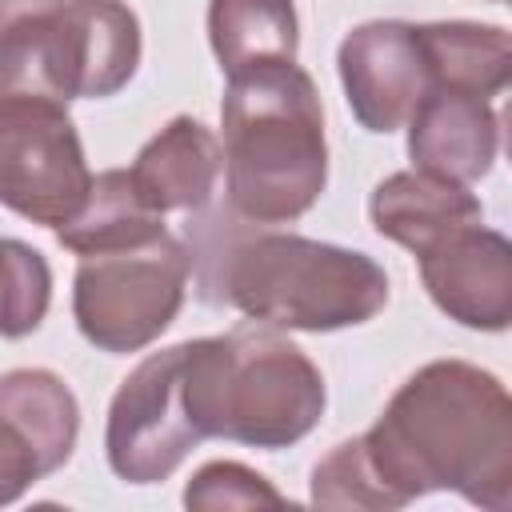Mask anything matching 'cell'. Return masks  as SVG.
<instances>
[{
	"mask_svg": "<svg viewBox=\"0 0 512 512\" xmlns=\"http://www.w3.org/2000/svg\"><path fill=\"white\" fill-rule=\"evenodd\" d=\"M220 128L232 216L248 224H292L320 200L328 184L324 108L312 76L296 60L228 76Z\"/></svg>",
	"mask_w": 512,
	"mask_h": 512,
	"instance_id": "obj_2",
	"label": "cell"
},
{
	"mask_svg": "<svg viewBox=\"0 0 512 512\" xmlns=\"http://www.w3.org/2000/svg\"><path fill=\"white\" fill-rule=\"evenodd\" d=\"M140 48V20L124 0H60L0 32V96H116L136 76Z\"/></svg>",
	"mask_w": 512,
	"mask_h": 512,
	"instance_id": "obj_5",
	"label": "cell"
},
{
	"mask_svg": "<svg viewBox=\"0 0 512 512\" xmlns=\"http://www.w3.org/2000/svg\"><path fill=\"white\" fill-rule=\"evenodd\" d=\"M208 44L224 76L296 60L300 20L292 0H208Z\"/></svg>",
	"mask_w": 512,
	"mask_h": 512,
	"instance_id": "obj_16",
	"label": "cell"
},
{
	"mask_svg": "<svg viewBox=\"0 0 512 512\" xmlns=\"http://www.w3.org/2000/svg\"><path fill=\"white\" fill-rule=\"evenodd\" d=\"M52 4H60V0H0V32H8L12 24H20L36 12H48Z\"/></svg>",
	"mask_w": 512,
	"mask_h": 512,
	"instance_id": "obj_20",
	"label": "cell"
},
{
	"mask_svg": "<svg viewBox=\"0 0 512 512\" xmlns=\"http://www.w3.org/2000/svg\"><path fill=\"white\" fill-rule=\"evenodd\" d=\"M20 496H24V488H16V484H12V480L0 472V508H4V504H16Z\"/></svg>",
	"mask_w": 512,
	"mask_h": 512,
	"instance_id": "obj_21",
	"label": "cell"
},
{
	"mask_svg": "<svg viewBox=\"0 0 512 512\" xmlns=\"http://www.w3.org/2000/svg\"><path fill=\"white\" fill-rule=\"evenodd\" d=\"M204 436L184 404V344L148 352L116 388L104 424L108 468L124 484L168 480Z\"/></svg>",
	"mask_w": 512,
	"mask_h": 512,
	"instance_id": "obj_8",
	"label": "cell"
},
{
	"mask_svg": "<svg viewBox=\"0 0 512 512\" xmlns=\"http://www.w3.org/2000/svg\"><path fill=\"white\" fill-rule=\"evenodd\" d=\"M184 504L200 508V512H216V508H256V504H284V496L248 464L236 460H212L204 464L188 488H184Z\"/></svg>",
	"mask_w": 512,
	"mask_h": 512,
	"instance_id": "obj_19",
	"label": "cell"
},
{
	"mask_svg": "<svg viewBox=\"0 0 512 512\" xmlns=\"http://www.w3.org/2000/svg\"><path fill=\"white\" fill-rule=\"evenodd\" d=\"M92 188L80 132L60 100L0 96V204L16 216L60 228Z\"/></svg>",
	"mask_w": 512,
	"mask_h": 512,
	"instance_id": "obj_7",
	"label": "cell"
},
{
	"mask_svg": "<svg viewBox=\"0 0 512 512\" xmlns=\"http://www.w3.org/2000/svg\"><path fill=\"white\" fill-rule=\"evenodd\" d=\"M336 72L344 84V100L360 128L396 132L412 116L416 100L432 88L428 60L408 20H368L356 24L336 52Z\"/></svg>",
	"mask_w": 512,
	"mask_h": 512,
	"instance_id": "obj_9",
	"label": "cell"
},
{
	"mask_svg": "<svg viewBox=\"0 0 512 512\" xmlns=\"http://www.w3.org/2000/svg\"><path fill=\"white\" fill-rule=\"evenodd\" d=\"M420 284L432 304L476 332H504L512 324V244L480 220L452 228L420 256Z\"/></svg>",
	"mask_w": 512,
	"mask_h": 512,
	"instance_id": "obj_10",
	"label": "cell"
},
{
	"mask_svg": "<svg viewBox=\"0 0 512 512\" xmlns=\"http://www.w3.org/2000/svg\"><path fill=\"white\" fill-rule=\"evenodd\" d=\"M184 404L204 440L292 448L324 416L328 392L304 348L268 324L184 340Z\"/></svg>",
	"mask_w": 512,
	"mask_h": 512,
	"instance_id": "obj_3",
	"label": "cell"
},
{
	"mask_svg": "<svg viewBox=\"0 0 512 512\" xmlns=\"http://www.w3.org/2000/svg\"><path fill=\"white\" fill-rule=\"evenodd\" d=\"M188 276L192 252L168 228L128 248L80 256L72 276V316L80 336L108 356L148 348L180 316Z\"/></svg>",
	"mask_w": 512,
	"mask_h": 512,
	"instance_id": "obj_6",
	"label": "cell"
},
{
	"mask_svg": "<svg viewBox=\"0 0 512 512\" xmlns=\"http://www.w3.org/2000/svg\"><path fill=\"white\" fill-rule=\"evenodd\" d=\"M404 124H408V156L412 168L420 172L456 184H476L496 164L500 116L492 100L456 88H428Z\"/></svg>",
	"mask_w": 512,
	"mask_h": 512,
	"instance_id": "obj_12",
	"label": "cell"
},
{
	"mask_svg": "<svg viewBox=\"0 0 512 512\" xmlns=\"http://www.w3.org/2000/svg\"><path fill=\"white\" fill-rule=\"evenodd\" d=\"M216 300L288 332H340L388 304V272L356 248L296 232H256L228 244Z\"/></svg>",
	"mask_w": 512,
	"mask_h": 512,
	"instance_id": "obj_4",
	"label": "cell"
},
{
	"mask_svg": "<svg viewBox=\"0 0 512 512\" xmlns=\"http://www.w3.org/2000/svg\"><path fill=\"white\" fill-rule=\"evenodd\" d=\"M392 508L428 492H456L476 508H512V396L468 360L416 368L360 436Z\"/></svg>",
	"mask_w": 512,
	"mask_h": 512,
	"instance_id": "obj_1",
	"label": "cell"
},
{
	"mask_svg": "<svg viewBox=\"0 0 512 512\" xmlns=\"http://www.w3.org/2000/svg\"><path fill=\"white\" fill-rule=\"evenodd\" d=\"M160 232H164V216L140 200L128 168H108V172L92 176V188H88L80 212L56 228V240L76 256H92V252L152 240Z\"/></svg>",
	"mask_w": 512,
	"mask_h": 512,
	"instance_id": "obj_17",
	"label": "cell"
},
{
	"mask_svg": "<svg viewBox=\"0 0 512 512\" xmlns=\"http://www.w3.org/2000/svg\"><path fill=\"white\" fill-rule=\"evenodd\" d=\"M80 436L76 392L48 368L0 376V468L24 492L68 464Z\"/></svg>",
	"mask_w": 512,
	"mask_h": 512,
	"instance_id": "obj_11",
	"label": "cell"
},
{
	"mask_svg": "<svg viewBox=\"0 0 512 512\" xmlns=\"http://www.w3.org/2000/svg\"><path fill=\"white\" fill-rule=\"evenodd\" d=\"M52 304V268L40 248L0 236V336H32Z\"/></svg>",
	"mask_w": 512,
	"mask_h": 512,
	"instance_id": "obj_18",
	"label": "cell"
},
{
	"mask_svg": "<svg viewBox=\"0 0 512 512\" xmlns=\"http://www.w3.org/2000/svg\"><path fill=\"white\" fill-rule=\"evenodd\" d=\"M128 176L152 212H200L224 176L220 136L196 116H172L136 152Z\"/></svg>",
	"mask_w": 512,
	"mask_h": 512,
	"instance_id": "obj_13",
	"label": "cell"
},
{
	"mask_svg": "<svg viewBox=\"0 0 512 512\" xmlns=\"http://www.w3.org/2000/svg\"><path fill=\"white\" fill-rule=\"evenodd\" d=\"M416 36L428 60L432 88H456L480 100H492L508 88L512 40L500 24L436 20V24H416Z\"/></svg>",
	"mask_w": 512,
	"mask_h": 512,
	"instance_id": "obj_15",
	"label": "cell"
},
{
	"mask_svg": "<svg viewBox=\"0 0 512 512\" xmlns=\"http://www.w3.org/2000/svg\"><path fill=\"white\" fill-rule=\"evenodd\" d=\"M368 216H372V228L384 240L420 256L428 244H436L452 228L484 220V204L468 184L408 168V172L384 176L372 188Z\"/></svg>",
	"mask_w": 512,
	"mask_h": 512,
	"instance_id": "obj_14",
	"label": "cell"
}]
</instances>
